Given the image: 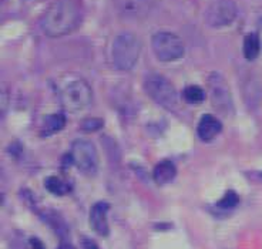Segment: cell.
<instances>
[{"mask_svg":"<svg viewBox=\"0 0 262 249\" xmlns=\"http://www.w3.org/2000/svg\"><path fill=\"white\" fill-rule=\"evenodd\" d=\"M81 19V0H54L46 9L40 25L49 37H61L76 30Z\"/></svg>","mask_w":262,"mask_h":249,"instance_id":"obj_1","label":"cell"},{"mask_svg":"<svg viewBox=\"0 0 262 249\" xmlns=\"http://www.w3.org/2000/svg\"><path fill=\"white\" fill-rule=\"evenodd\" d=\"M59 96L69 111H81L92 104L93 92L89 83L79 76H67L60 83Z\"/></svg>","mask_w":262,"mask_h":249,"instance_id":"obj_2","label":"cell"},{"mask_svg":"<svg viewBox=\"0 0 262 249\" xmlns=\"http://www.w3.org/2000/svg\"><path fill=\"white\" fill-rule=\"evenodd\" d=\"M141 52V44L137 36L130 32L120 33L114 39L112 46L113 64L117 70L128 72L136 66Z\"/></svg>","mask_w":262,"mask_h":249,"instance_id":"obj_3","label":"cell"},{"mask_svg":"<svg viewBox=\"0 0 262 249\" xmlns=\"http://www.w3.org/2000/svg\"><path fill=\"white\" fill-rule=\"evenodd\" d=\"M144 88L151 99L167 110H176L180 104L176 87L161 74H147L144 79Z\"/></svg>","mask_w":262,"mask_h":249,"instance_id":"obj_4","label":"cell"},{"mask_svg":"<svg viewBox=\"0 0 262 249\" xmlns=\"http://www.w3.org/2000/svg\"><path fill=\"white\" fill-rule=\"evenodd\" d=\"M151 47L160 61L170 63L180 60L184 56V43L172 32H157L151 37Z\"/></svg>","mask_w":262,"mask_h":249,"instance_id":"obj_5","label":"cell"},{"mask_svg":"<svg viewBox=\"0 0 262 249\" xmlns=\"http://www.w3.org/2000/svg\"><path fill=\"white\" fill-rule=\"evenodd\" d=\"M70 160L77 170L84 175H94L98 170V157L96 147L89 140H77L72 145Z\"/></svg>","mask_w":262,"mask_h":249,"instance_id":"obj_6","label":"cell"},{"mask_svg":"<svg viewBox=\"0 0 262 249\" xmlns=\"http://www.w3.org/2000/svg\"><path fill=\"white\" fill-rule=\"evenodd\" d=\"M238 7L234 0H212L205 10V21L210 27L221 29L235 21Z\"/></svg>","mask_w":262,"mask_h":249,"instance_id":"obj_7","label":"cell"},{"mask_svg":"<svg viewBox=\"0 0 262 249\" xmlns=\"http://www.w3.org/2000/svg\"><path fill=\"white\" fill-rule=\"evenodd\" d=\"M208 87L211 93V101L216 110L224 114L232 111V96L227 80L220 73H212L208 79Z\"/></svg>","mask_w":262,"mask_h":249,"instance_id":"obj_8","label":"cell"},{"mask_svg":"<svg viewBox=\"0 0 262 249\" xmlns=\"http://www.w3.org/2000/svg\"><path fill=\"white\" fill-rule=\"evenodd\" d=\"M118 14L124 19H144L152 6V0H114Z\"/></svg>","mask_w":262,"mask_h":249,"instance_id":"obj_9","label":"cell"},{"mask_svg":"<svg viewBox=\"0 0 262 249\" xmlns=\"http://www.w3.org/2000/svg\"><path fill=\"white\" fill-rule=\"evenodd\" d=\"M108 210H110V205L104 201L96 202L90 210V225H92V230L98 235L105 236L108 234V223L105 219Z\"/></svg>","mask_w":262,"mask_h":249,"instance_id":"obj_10","label":"cell"},{"mask_svg":"<svg viewBox=\"0 0 262 249\" xmlns=\"http://www.w3.org/2000/svg\"><path fill=\"white\" fill-rule=\"evenodd\" d=\"M223 124L221 121L215 118L214 116L205 114L198 123V135L203 141H211L221 132Z\"/></svg>","mask_w":262,"mask_h":249,"instance_id":"obj_11","label":"cell"},{"mask_svg":"<svg viewBox=\"0 0 262 249\" xmlns=\"http://www.w3.org/2000/svg\"><path fill=\"white\" fill-rule=\"evenodd\" d=\"M176 165L172 164L168 160H164L161 163H158L154 168V172H152V177H154V181L158 184V185H164V184H168L170 181H172V178L176 177Z\"/></svg>","mask_w":262,"mask_h":249,"instance_id":"obj_12","label":"cell"},{"mask_svg":"<svg viewBox=\"0 0 262 249\" xmlns=\"http://www.w3.org/2000/svg\"><path fill=\"white\" fill-rule=\"evenodd\" d=\"M66 125V117L63 114H50L45 118L43 121V127H41V135L43 137H49L60 130H63Z\"/></svg>","mask_w":262,"mask_h":249,"instance_id":"obj_13","label":"cell"},{"mask_svg":"<svg viewBox=\"0 0 262 249\" xmlns=\"http://www.w3.org/2000/svg\"><path fill=\"white\" fill-rule=\"evenodd\" d=\"M261 41L256 33H248L244 39L243 53L244 57L248 61H254L258 57V54L261 52Z\"/></svg>","mask_w":262,"mask_h":249,"instance_id":"obj_14","label":"cell"},{"mask_svg":"<svg viewBox=\"0 0 262 249\" xmlns=\"http://www.w3.org/2000/svg\"><path fill=\"white\" fill-rule=\"evenodd\" d=\"M45 187L46 190L53 194V195H57V197H63L66 194L70 192V185L66 184L64 181H61L57 177H47L45 179Z\"/></svg>","mask_w":262,"mask_h":249,"instance_id":"obj_15","label":"cell"},{"mask_svg":"<svg viewBox=\"0 0 262 249\" xmlns=\"http://www.w3.org/2000/svg\"><path fill=\"white\" fill-rule=\"evenodd\" d=\"M41 218L52 227L57 235L61 236V238H64L67 235V227H66L64 221L61 219V216L59 214H56L53 211H49L47 214H41Z\"/></svg>","mask_w":262,"mask_h":249,"instance_id":"obj_16","label":"cell"},{"mask_svg":"<svg viewBox=\"0 0 262 249\" xmlns=\"http://www.w3.org/2000/svg\"><path fill=\"white\" fill-rule=\"evenodd\" d=\"M184 97L191 104H198L205 100V92L198 85H190L184 90Z\"/></svg>","mask_w":262,"mask_h":249,"instance_id":"obj_17","label":"cell"},{"mask_svg":"<svg viewBox=\"0 0 262 249\" xmlns=\"http://www.w3.org/2000/svg\"><path fill=\"white\" fill-rule=\"evenodd\" d=\"M238 202H239L238 194L234 192V191H228V192L218 201L216 207H218L220 210H232V208H235L236 205H238Z\"/></svg>","mask_w":262,"mask_h":249,"instance_id":"obj_18","label":"cell"},{"mask_svg":"<svg viewBox=\"0 0 262 249\" xmlns=\"http://www.w3.org/2000/svg\"><path fill=\"white\" fill-rule=\"evenodd\" d=\"M103 120L101 118H85L80 124V130L83 132H94L103 127Z\"/></svg>","mask_w":262,"mask_h":249,"instance_id":"obj_19","label":"cell"},{"mask_svg":"<svg viewBox=\"0 0 262 249\" xmlns=\"http://www.w3.org/2000/svg\"><path fill=\"white\" fill-rule=\"evenodd\" d=\"M81 248L83 249H100L98 245L90 238H81Z\"/></svg>","mask_w":262,"mask_h":249,"instance_id":"obj_20","label":"cell"},{"mask_svg":"<svg viewBox=\"0 0 262 249\" xmlns=\"http://www.w3.org/2000/svg\"><path fill=\"white\" fill-rule=\"evenodd\" d=\"M30 246H32V249H46L43 242L40 239H37V238H32L30 239Z\"/></svg>","mask_w":262,"mask_h":249,"instance_id":"obj_21","label":"cell"},{"mask_svg":"<svg viewBox=\"0 0 262 249\" xmlns=\"http://www.w3.org/2000/svg\"><path fill=\"white\" fill-rule=\"evenodd\" d=\"M57 249H76V248L73 246L72 243H69V242H66V241H63V242L60 243V246Z\"/></svg>","mask_w":262,"mask_h":249,"instance_id":"obj_22","label":"cell"},{"mask_svg":"<svg viewBox=\"0 0 262 249\" xmlns=\"http://www.w3.org/2000/svg\"><path fill=\"white\" fill-rule=\"evenodd\" d=\"M258 37H259V41H261V47H262V19H259V23H258Z\"/></svg>","mask_w":262,"mask_h":249,"instance_id":"obj_23","label":"cell"}]
</instances>
